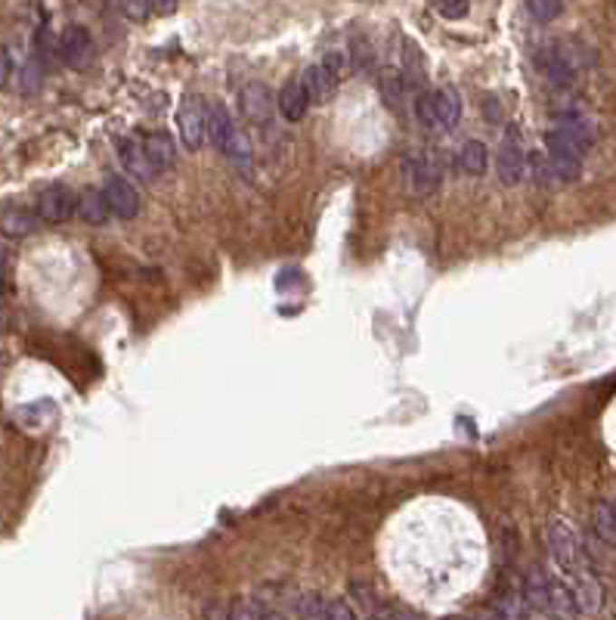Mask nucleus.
I'll return each instance as SVG.
<instances>
[{"mask_svg":"<svg viewBox=\"0 0 616 620\" xmlns=\"http://www.w3.org/2000/svg\"><path fill=\"white\" fill-rule=\"evenodd\" d=\"M545 146L548 155L582 161L592 146H595V124L585 115H558L554 118V128L545 131Z\"/></svg>","mask_w":616,"mask_h":620,"instance_id":"obj_1","label":"nucleus"},{"mask_svg":"<svg viewBox=\"0 0 616 620\" xmlns=\"http://www.w3.org/2000/svg\"><path fill=\"white\" fill-rule=\"evenodd\" d=\"M542 75L552 81L554 87H570L579 78V72L585 69V59H582V47L579 44H545L536 56Z\"/></svg>","mask_w":616,"mask_h":620,"instance_id":"obj_2","label":"nucleus"},{"mask_svg":"<svg viewBox=\"0 0 616 620\" xmlns=\"http://www.w3.org/2000/svg\"><path fill=\"white\" fill-rule=\"evenodd\" d=\"M545 540H548V549H552L554 565H558L561 571L567 574V580L576 577V574L592 571L589 552H585V546L579 543V537L573 534V528H567L563 521H552L545 528Z\"/></svg>","mask_w":616,"mask_h":620,"instance_id":"obj_3","label":"nucleus"},{"mask_svg":"<svg viewBox=\"0 0 616 620\" xmlns=\"http://www.w3.org/2000/svg\"><path fill=\"white\" fill-rule=\"evenodd\" d=\"M496 174L505 187H517V183L526 177V152H524V134L521 128L511 124L502 137L499 146V159H496Z\"/></svg>","mask_w":616,"mask_h":620,"instance_id":"obj_4","label":"nucleus"},{"mask_svg":"<svg viewBox=\"0 0 616 620\" xmlns=\"http://www.w3.org/2000/svg\"><path fill=\"white\" fill-rule=\"evenodd\" d=\"M207 109L211 106L202 97H187L177 109V128L187 150H202L207 140Z\"/></svg>","mask_w":616,"mask_h":620,"instance_id":"obj_5","label":"nucleus"},{"mask_svg":"<svg viewBox=\"0 0 616 620\" xmlns=\"http://www.w3.org/2000/svg\"><path fill=\"white\" fill-rule=\"evenodd\" d=\"M341 81V59L338 56H325L322 63L310 65L307 72L301 75L303 91L310 93V102H325L335 97Z\"/></svg>","mask_w":616,"mask_h":620,"instance_id":"obj_6","label":"nucleus"},{"mask_svg":"<svg viewBox=\"0 0 616 620\" xmlns=\"http://www.w3.org/2000/svg\"><path fill=\"white\" fill-rule=\"evenodd\" d=\"M56 53L65 65H72V69H84V65L93 63L96 44H93L87 28L72 25V28H65L63 38L56 41Z\"/></svg>","mask_w":616,"mask_h":620,"instance_id":"obj_7","label":"nucleus"},{"mask_svg":"<svg viewBox=\"0 0 616 620\" xmlns=\"http://www.w3.org/2000/svg\"><path fill=\"white\" fill-rule=\"evenodd\" d=\"M34 211H38V218L47 220V224H65V220L78 211V196L56 183V187H47L38 196V208Z\"/></svg>","mask_w":616,"mask_h":620,"instance_id":"obj_8","label":"nucleus"},{"mask_svg":"<svg viewBox=\"0 0 616 620\" xmlns=\"http://www.w3.org/2000/svg\"><path fill=\"white\" fill-rule=\"evenodd\" d=\"M102 196H106L109 211H112L118 220H133L140 214V193L128 177H112V180L102 187Z\"/></svg>","mask_w":616,"mask_h":620,"instance_id":"obj_9","label":"nucleus"},{"mask_svg":"<svg viewBox=\"0 0 616 620\" xmlns=\"http://www.w3.org/2000/svg\"><path fill=\"white\" fill-rule=\"evenodd\" d=\"M273 109H276V100H273V93L266 84H261V81H251V84L242 87V115L248 118L251 124H257V128L270 124Z\"/></svg>","mask_w":616,"mask_h":620,"instance_id":"obj_10","label":"nucleus"},{"mask_svg":"<svg viewBox=\"0 0 616 620\" xmlns=\"http://www.w3.org/2000/svg\"><path fill=\"white\" fill-rule=\"evenodd\" d=\"M567 586H570V593H573V599H576L579 615H598V611L604 608V586H601V580L592 571L570 577Z\"/></svg>","mask_w":616,"mask_h":620,"instance_id":"obj_11","label":"nucleus"},{"mask_svg":"<svg viewBox=\"0 0 616 620\" xmlns=\"http://www.w3.org/2000/svg\"><path fill=\"white\" fill-rule=\"evenodd\" d=\"M552 580H554L552 574L539 565H533L530 571H526V577H524V605L526 608L548 615V602H552Z\"/></svg>","mask_w":616,"mask_h":620,"instance_id":"obj_12","label":"nucleus"},{"mask_svg":"<svg viewBox=\"0 0 616 620\" xmlns=\"http://www.w3.org/2000/svg\"><path fill=\"white\" fill-rule=\"evenodd\" d=\"M118 159H121L124 171H128L130 177H137V180H152V177L159 174L152 168L149 155H146V146L140 143L137 137H128V140L118 143Z\"/></svg>","mask_w":616,"mask_h":620,"instance_id":"obj_13","label":"nucleus"},{"mask_svg":"<svg viewBox=\"0 0 616 620\" xmlns=\"http://www.w3.org/2000/svg\"><path fill=\"white\" fill-rule=\"evenodd\" d=\"M430 109H434V128H456L462 118V97L452 87H437L430 91Z\"/></svg>","mask_w":616,"mask_h":620,"instance_id":"obj_14","label":"nucleus"},{"mask_svg":"<svg viewBox=\"0 0 616 620\" xmlns=\"http://www.w3.org/2000/svg\"><path fill=\"white\" fill-rule=\"evenodd\" d=\"M41 218L38 211L25 208V205H6L0 211V233L10 236V239H22V236H32L38 230Z\"/></svg>","mask_w":616,"mask_h":620,"instance_id":"obj_15","label":"nucleus"},{"mask_svg":"<svg viewBox=\"0 0 616 620\" xmlns=\"http://www.w3.org/2000/svg\"><path fill=\"white\" fill-rule=\"evenodd\" d=\"M239 137V131H236V121L233 115H229L226 106H220V102H211V109H207V140H211L217 150H229V143Z\"/></svg>","mask_w":616,"mask_h":620,"instance_id":"obj_16","label":"nucleus"},{"mask_svg":"<svg viewBox=\"0 0 616 620\" xmlns=\"http://www.w3.org/2000/svg\"><path fill=\"white\" fill-rule=\"evenodd\" d=\"M276 106L285 121H301L310 109V93L303 91L301 81H288V84H282V91L276 93Z\"/></svg>","mask_w":616,"mask_h":620,"instance_id":"obj_17","label":"nucleus"},{"mask_svg":"<svg viewBox=\"0 0 616 620\" xmlns=\"http://www.w3.org/2000/svg\"><path fill=\"white\" fill-rule=\"evenodd\" d=\"M143 146H146V155H149V161H152V168L155 171H168V168H174V161H177V143H174V137L165 134V131H155V134H149L143 140Z\"/></svg>","mask_w":616,"mask_h":620,"instance_id":"obj_18","label":"nucleus"},{"mask_svg":"<svg viewBox=\"0 0 616 620\" xmlns=\"http://www.w3.org/2000/svg\"><path fill=\"white\" fill-rule=\"evenodd\" d=\"M456 165L465 177H484L486 165H489L486 143H480V140H465L462 150L456 155Z\"/></svg>","mask_w":616,"mask_h":620,"instance_id":"obj_19","label":"nucleus"},{"mask_svg":"<svg viewBox=\"0 0 616 620\" xmlns=\"http://www.w3.org/2000/svg\"><path fill=\"white\" fill-rule=\"evenodd\" d=\"M378 87H381V93H384V102H388L390 109H399L406 100V93H409L412 81L406 78L403 69H393V65H388V69H381V75H378Z\"/></svg>","mask_w":616,"mask_h":620,"instance_id":"obj_20","label":"nucleus"},{"mask_svg":"<svg viewBox=\"0 0 616 620\" xmlns=\"http://www.w3.org/2000/svg\"><path fill=\"white\" fill-rule=\"evenodd\" d=\"M592 530H595L601 543L616 549V503H607V499L595 503V509H592Z\"/></svg>","mask_w":616,"mask_h":620,"instance_id":"obj_21","label":"nucleus"},{"mask_svg":"<svg viewBox=\"0 0 616 620\" xmlns=\"http://www.w3.org/2000/svg\"><path fill=\"white\" fill-rule=\"evenodd\" d=\"M548 615L558 617V620H579L582 615H579L576 608V599L573 593H570L567 580H552V602H548Z\"/></svg>","mask_w":616,"mask_h":620,"instance_id":"obj_22","label":"nucleus"},{"mask_svg":"<svg viewBox=\"0 0 616 620\" xmlns=\"http://www.w3.org/2000/svg\"><path fill=\"white\" fill-rule=\"evenodd\" d=\"M78 214L87 220V224L100 227L109 220V205H106V196H102V189H84V193L78 196Z\"/></svg>","mask_w":616,"mask_h":620,"instance_id":"obj_23","label":"nucleus"},{"mask_svg":"<svg viewBox=\"0 0 616 620\" xmlns=\"http://www.w3.org/2000/svg\"><path fill=\"white\" fill-rule=\"evenodd\" d=\"M409 183L419 196H430L440 183V171L434 168L430 159H412L409 161Z\"/></svg>","mask_w":616,"mask_h":620,"instance_id":"obj_24","label":"nucleus"},{"mask_svg":"<svg viewBox=\"0 0 616 620\" xmlns=\"http://www.w3.org/2000/svg\"><path fill=\"white\" fill-rule=\"evenodd\" d=\"M264 608L261 602L255 599H236L229 605V620H264Z\"/></svg>","mask_w":616,"mask_h":620,"instance_id":"obj_25","label":"nucleus"},{"mask_svg":"<svg viewBox=\"0 0 616 620\" xmlns=\"http://www.w3.org/2000/svg\"><path fill=\"white\" fill-rule=\"evenodd\" d=\"M526 13H530L536 22H552L563 13V4H554V0H530V4H526Z\"/></svg>","mask_w":616,"mask_h":620,"instance_id":"obj_26","label":"nucleus"},{"mask_svg":"<svg viewBox=\"0 0 616 620\" xmlns=\"http://www.w3.org/2000/svg\"><path fill=\"white\" fill-rule=\"evenodd\" d=\"M325 605L319 596H303L298 602V620H325Z\"/></svg>","mask_w":616,"mask_h":620,"instance_id":"obj_27","label":"nucleus"},{"mask_svg":"<svg viewBox=\"0 0 616 620\" xmlns=\"http://www.w3.org/2000/svg\"><path fill=\"white\" fill-rule=\"evenodd\" d=\"M434 10L440 13L443 19H462L471 13V4H465V0H449V4H434Z\"/></svg>","mask_w":616,"mask_h":620,"instance_id":"obj_28","label":"nucleus"},{"mask_svg":"<svg viewBox=\"0 0 616 620\" xmlns=\"http://www.w3.org/2000/svg\"><path fill=\"white\" fill-rule=\"evenodd\" d=\"M325 620H360V617H356V611L344 599H335L325 608Z\"/></svg>","mask_w":616,"mask_h":620,"instance_id":"obj_29","label":"nucleus"},{"mask_svg":"<svg viewBox=\"0 0 616 620\" xmlns=\"http://www.w3.org/2000/svg\"><path fill=\"white\" fill-rule=\"evenodd\" d=\"M118 10L124 13V16H130V19H146V16H152V4H121Z\"/></svg>","mask_w":616,"mask_h":620,"instance_id":"obj_30","label":"nucleus"},{"mask_svg":"<svg viewBox=\"0 0 616 620\" xmlns=\"http://www.w3.org/2000/svg\"><path fill=\"white\" fill-rule=\"evenodd\" d=\"M10 72H13V59H10V50H6V47H0V87L6 84V78H10Z\"/></svg>","mask_w":616,"mask_h":620,"instance_id":"obj_31","label":"nucleus"},{"mask_svg":"<svg viewBox=\"0 0 616 620\" xmlns=\"http://www.w3.org/2000/svg\"><path fill=\"white\" fill-rule=\"evenodd\" d=\"M372 620H415L409 611H397V608H388V611H381V615L378 617H372Z\"/></svg>","mask_w":616,"mask_h":620,"instance_id":"obj_32","label":"nucleus"},{"mask_svg":"<svg viewBox=\"0 0 616 620\" xmlns=\"http://www.w3.org/2000/svg\"><path fill=\"white\" fill-rule=\"evenodd\" d=\"M521 620H552L548 615H542V611H533V608H526L524 605V617Z\"/></svg>","mask_w":616,"mask_h":620,"instance_id":"obj_33","label":"nucleus"},{"mask_svg":"<svg viewBox=\"0 0 616 620\" xmlns=\"http://www.w3.org/2000/svg\"><path fill=\"white\" fill-rule=\"evenodd\" d=\"M155 13H177V4H152Z\"/></svg>","mask_w":616,"mask_h":620,"instance_id":"obj_34","label":"nucleus"},{"mask_svg":"<svg viewBox=\"0 0 616 620\" xmlns=\"http://www.w3.org/2000/svg\"><path fill=\"white\" fill-rule=\"evenodd\" d=\"M440 620H467V617H462V615H449V617H440Z\"/></svg>","mask_w":616,"mask_h":620,"instance_id":"obj_35","label":"nucleus"},{"mask_svg":"<svg viewBox=\"0 0 616 620\" xmlns=\"http://www.w3.org/2000/svg\"><path fill=\"white\" fill-rule=\"evenodd\" d=\"M264 620H285V617H282V615H266Z\"/></svg>","mask_w":616,"mask_h":620,"instance_id":"obj_36","label":"nucleus"}]
</instances>
